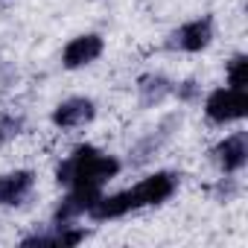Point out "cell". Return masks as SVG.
Listing matches in <instances>:
<instances>
[{
  "mask_svg": "<svg viewBox=\"0 0 248 248\" xmlns=\"http://www.w3.org/2000/svg\"><path fill=\"white\" fill-rule=\"evenodd\" d=\"M99 53H102V38H99L96 32L76 35V38L64 47V53H62V64H64L67 70H79V67L96 62Z\"/></svg>",
  "mask_w": 248,
  "mask_h": 248,
  "instance_id": "277c9868",
  "label": "cell"
},
{
  "mask_svg": "<svg viewBox=\"0 0 248 248\" xmlns=\"http://www.w3.org/2000/svg\"><path fill=\"white\" fill-rule=\"evenodd\" d=\"M30 187H32V172L30 170L0 175V204H18L30 193Z\"/></svg>",
  "mask_w": 248,
  "mask_h": 248,
  "instance_id": "30bf717a",
  "label": "cell"
},
{
  "mask_svg": "<svg viewBox=\"0 0 248 248\" xmlns=\"http://www.w3.org/2000/svg\"><path fill=\"white\" fill-rule=\"evenodd\" d=\"M228 85L245 91V85H248V59L245 56H233L228 62Z\"/></svg>",
  "mask_w": 248,
  "mask_h": 248,
  "instance_id": "7c38bea8",
  "label": "cell"
},
{
  "mask_svg": "<svg viewBox=\"0 0 248 248\" xmlns=\"http://www.w3.org/2000/svg\"><path fill=\"white\" fill-rule=\"evenodd\" d=\"M172 193H175V175L172 172H155V175L143 178L140 184H135L129 190V202H132V210H138V207L161 204Z\"/></svg>",
  "mask_w": 248,
  "mask_h": 248,
  "instance_id": "3957f363",
  "label": "cell"
},
{
  "mask_svg": "<svg viewBox=\"0 0 248 248\" xmlns=\"http://www.w3.org/2000/svg\"><path fill=\"white\" fill-rule=\"evenodd\" d=\"M213 158H216V164H219L225 172H236V170H242L245 161H248V143H245V135L236 132V135L225 138L222 143H216Z\"/></svg>",
  "mask_w": 248,
  "mask_h": 248,
  "instance_id": "ba28073f",
  "label": "cell"
},
{
  "mask_svg": "<svg viewBox=\"0 0 248 248\" xmlns=\"http://www.w3.org/2000/svg\"><path fill=\"white\" fill-rule=\"evenodd\" d=\"M204 114L213 123H233L248 114V93L242 88H219L207 96Z\"/></svg>",
  "mask_w": 248,
  "mask_h": 248,
  "instance_id": "7a4b0ae2",
  "label": "cell"
},
{
  "mask_svg": "<svg viewBox=\"0 0 248 248\" xmlns=\"http://www.w3.org/2000/svg\"><path fill=\"white\" fill-rule=\"evenodd\" d=\"M138 91H140L143 105H155V102H161L172 88H170V82H167L164 76H143L140 85H138Z\"/></svg>",
  "mask_w": 248,
  "mask_h": 248,
  "instance_id": "8fae6325",
  "label": "cell"
},
{
  "mask_svg": "<svg viewBox=\"0 0 248 248\" xmlns=\"http://www.w3.org/2000/svg\"><path fill=\"white\" fill-rule=\"evenodd\" d=\"M210 41H213V24H210V18L190 21V24H184L181 30L172 32V47H178L184 53H199Z\"/></svg>",
  "mask_w": 248,
  "mask_h": 248,
  "instance_id": "8992f818",
  "label": "cell"
},
{
  "mask_svg": "<svg viewBox=\"0 0 248 248\" xmlns=\"http://www.w3.org/2000/svg\"><path fill=\"white\" fill-rule=\"evenodd\" d=\"M99 199V187H73L67 199H62L59 210H56V222L67 225L70 219H79L82 213H88L93 207V202Z\"/></svg>",
  "mask_w": 248,
  "mask_h": 248,
  "instance_id": "52a82bcc",
  "label": "cell"
},
{
  "mask_svg": "<svg viewBox=\"0 0 248 248\" xmlns=\"http://www.w3.org/2000/svg\"><path fill=\"white\" fill-rule=\"evenodd\" d=\"M132 210V202H129V190H123V193H114V196H99L93 202V207L88 210V216L93 222H108V219H120V216H126Z\"/></svg>",
  "mask_w": 248,
  "mask_h": 248,
  "instance_id": "9c48e42d",
  "label": "cell"
},
{
  "mask_svg": "<svg viewBox=\"0 0 248 248\" xmlns=\"http://www.w3.org/2000/svg\"><path fill=\"white\" fill-rule=\"evenodd\" d=\"M21 132V120L18 117H0V140H9Z\"/></svg>",
  "mask_w": 248,
  "mask_h": 248,
  "instance_id": "4fadbf2b",
  "label": "cell"
},
{
  "mask_svg": "<svg viewBox=\"0 0 248 248\" xmlns=\"http://www.w3.org/2000/svg\"><path fill=\"white\" fill-rule=\"evenodd\" d=\"M96 114L93 102L85 99V96H73V99H64L62 105H56L53 111V123L59 129H79L85 126V123H91Z\"/></svg>",
  "mask_w": 248,
  "mask_h": 248,
  "instance_id": "5b68a950",
  "label": "cell"
},
{
  "mask_svg": "<svg viewBox=\"0 0 248 248\" xmlns=\"http://www.w3.org/2000/svg\"><path fill=\"white\" fill-rule=\"evenodd\" d=\"M120 172V161L114 155H102L93 146H79L70 152L67 161L59 164L56 181L70 187H102Z\"/></svg>",
  "mask_w": 248,
  "mask_h": 248,
  "instance_id": "6da1fadb",
  "label": "cell"
}]
</instances>
